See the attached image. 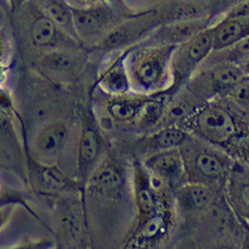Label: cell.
<instances>
[{
  "label": "cell",
  "mask_w": 249,
  "mask_h": 249,
  "mask_svg": "<svg viewBox=\"0 0 249 249\" xmlns=\"http://www.w3.org/2000/svg\"><path fill=\"white\" fill-rule=\"evenodd\" d=\"M155 14L156 12L148 11L134 16L129 15L106 35L98 44L99 48L106 52H115L134 44L138 39L146 37L162 23Z\"/></svg>",
  "instance_id": "cell-6"
},
{
  "label": "cell",
  "mask_w": 249,
  "mask_h": 249,
  "mask_svg": "<svg viewBox=\"0 0 249 249\" xmlns=\"http://www.w3.org/2000/svg\"><path fill=\"white\" fill-rule=\"evenodd\" d=\"M164 109L161 100L149 96L147 101L142 104L134 121L143 128L153 127L163 119Z\"/></svg>",
  "instance_id": "cell-22"
},
{
  "label": "cell",
  "mask_w": 249,
  "mask_h": 249,
  "mask_svg": "<svg viewBox=\"0 0 249 249\" xmlns=\"http://www.w3.org/2000/svg\"><path fill=\"white\" fill-rule=\"evenodd\" d=\"M2 201H1V199H0V203H1ZM1 205H3V204H0V206H1Z\"/></svg>",
  "instance_id": "cell-32"
},
{
  "label": "cell",
  "mask_w": 249,
  "mask_h": 249,
  "mask_svg": "<svg viewBox=\"0 0 249 249\" xmlns=\"http://www.w3.org/2000/svg\"><path fill=\"white\" fill-rule=\"evenodd\" d=\"M245 77V71L239 64L227 61L213 65L204 73L202 79L213 93L228 94Z\"/></svg>",
  "instance_id": "cell-11"
},
{
  "label": "cell",
  "mask_w": 249,
  "mask_h": 249,
  "mask_svg": "<svg viewBox=\"0 0 249 249\" xmlns=\"http://www.w3.org/2000/svg\"><path fill=\"white\" fill-rule=\"evenodd\" d=\"M16 10L21 11L27 37L36 48L46 53L54 50H74L82 44L62 31L33 0H26Z\"/></svg>",
  "instance_id": "cell-2"
},
{
  "label": "cell",
  "mask_w": 249,
  "mask_h": 249,
  "mask_svg": "<svg viewBox=\"0 0 249 249\" xmlns=\"http://www.w3.org/2000/svg\"><path fill=\"white\" fill-rule=\"evenodd\" d=\"M12 107V101L9 93L3 89H0V109H3L5 111L10 112Z\"/></svg>",
  "instance_id": "cell-29"
},
{
  "label": "cell",
  "mask_w": 249,
  "mask_h": 249,
  "mask_svg": "<svg viewBox=\"0 0 249 249\" xmlns=\"http://www.w3.org/2000/svg\"><path fill=\"white\" fill-rule=\"evenodd\" d=\"M37 177L41 185L46 190L59 191L65 188L66 177L59 169L43 165L38 170Z\"/></svg>",
  "instance_id": "cell-24"
},
{
  "label": "cell",
  "mask_w": 249,
  "mask_h": 249,
  "mask_svg": "<svg viewBox=\"0 0 249 249\" xmlns=\"http://www.w3.org/2000/svg\"><path fill=\"white\" fill-rule=\"evenodd\" d=\"M213 52H222L243 42L249 35L248 3L242 2L210 26Z\"/></svg>",
  "instance_id": "cell-7"
},
{
  "label": "cell",
  "mask_w": 249,
  "mask_h": 249,
  "mask_svg": "<svg viewBox=\"0 0 249 249\" xmlns=\"http://www.w3.org/2000/svg\"><path fill=\"white\" fill-rule=\"evenodd\" d=\"M101 153V142L96 131L89 124L83 127L79 141L78 168L82 178L88 176Z\"/></svg>",
  "instance_id": "cell-12"
},
{
  "label": "cell",
  "mask_w": 249,
  "mask_h": 249,
  "mask_svg": "<svg viewBox=\"0 0 249 249\" xmlns=\"http://www.w3.org/2000/svg\"><path fill=\"white\" fill-rule=\"evenodd\" d=\"M89 188L101 196L114 197L120 195L124 186V176L119 165L105 161L96 169L89 179Z\"/></svg>",
  "instance_id": "cell-10"
},
{
  "label": "cell",
  "mask_w": 249,
  "mask_h": 249,
  "mask_svg": "<svg viewBox=\"0 0 249 249\" xmlns=\"http://www.w3.org/2000/svg\"><path fill=\"white\" fill-rule=\"evenodd\" d=\"M193 170L196 171L199 176L217 180L225 173V162L216 153L209 150H199L194 153L192 158Z\"/></svg>",
  "instance_id": "cell-18"
},
{
  "label": "cell",
  "mask_w": 249,
  "mask_h": 249,
  "mask_svg": "<svg viewBox=\"0 0 249 249\" xmlns=\"http://www.w3.org/2000/svg\"><path fill=\"white\" fill-rule=\"evenodd\" d=\"M149 95L133 96L129 94L112 96L106 104V110L112 120L120 123L134 121L140 112L142 104L147 101Z\"/></svg>",
  "instance_id": "cell-16"
},
{
  "label": "cell",
  "mask_w": 249,
  "mask_h": 249,
  "mask_svg": "<svg viewBox=\"0 0 249 249\" xmlns=\"http://www.w3.org/2000/svg\"><path fill=\"white\" fill-rule=\"evenodd\" d=\"M12 213V207L3 204L0 206V230L6 224Z\"/></svg>",
  "instance_id": "cell-30"
},
{
  "label": "cell",
  "mask_w": 249,
  "mask_h": 249,
  "mask_svg": "<svg viewBox=\"0 0 249 249\" xmlns=\"http://www.w3.org/2000/svg\"><path fill=\"white\" fill-rule=\"evenodd\" d=\"M68 141V130L64 124H48L37 136L36 147L45 157L57 156L64 149Z\"/></svg>",
  "instance_id": "cell-13"
},
{
  "label": "cell",
  "mask_w": 249,
  "mask_h": 249,
  "mask_svg": "<svg viewBox=\"0 0 249 249\" xmlns=\"http://www.w3.org/2000/svg\"><path fill=\"white\" fill-rule=\"evenodd\" d=\"M71 15L73 29L80 42L95 45L128 17L104 2L85 9H71Z\"/></svg>",
  "instance_id": "cell-4"
},
{
  "label": "cell",
  "mask_w": 249,
  "mask_h": 249,
  "mask_svg": "<svg viewBox=\"0 0 249 249\" xmlns=\"http://www.w3.org/2000/svg\"><path fill=\"white\" fill-rule=\"evenodd\" d=\"M228 95L233 100V102L238 104L239 106H243L246 108L248 106V78L245 77L240 81L231 90L228 92Z\"/></svg>",
  "instance_id": "cell-25"
},
{
  "label": "cell",
  "mask_w": 249,
  "mask_h": 249,
  "mask_svg": "<svg viewBox=\"0 0 249 249\" xmlns=\"http://www.w3.org/2000/svg\"><path fill=\"white\" fill-rule=\"evenodd\" d=\"M169 220L168 212L162 203H160L152 215L141 221L135 239L140 243H150V242L159 240L168 231L170 224Z\"/></svg>",
  "instance_id": "cell-15"
},
{
  "label": "cell",
  "mask_w": 249,
  "mask_h": 249,
  "mask_svg": "<svg viewBox=\"0 0 249 249\" xmlns=\"http://www.w3.org/2000/svg\"><path fill=\"white\" fill-rule=\"evenodd\" d=\"M6 56H8V42L3 32H0V66H3Z\"/></svg>",
  "instance_id": "cell-28"
},
{
  "label": "cell",
  "mask_w": 249,
  "mask_h": 249,
  "mask_svg": "<svg viewBox=\"0 0 249 249\" xmlns=\"http://www.w3.org/2000/svg\"><path fill=\"white\" fill-rule=\"evenodd\" d=\"M192 126L204 140L217 144L231 142L238 134V124L227 109L209 104L194 114Z\"/></svg>",
  "instance_id": "cell-5"
},
{
  "label": "cell",
  "mask_w": 249,
  "mask_h": 249,
  "mask_svg": "<svg viewBox=\"0 0 249 249\" xmlns=\"http://www.w3.org/2000/svg\"><path fill=\"white\" fill-rule=\"evenodd\" d=\"M71 9H85L103 3L104 0H64ZM105 3V2H104Z\"/></svg>",
  "instance_id": "cell-26"
},
{
  "label": "cell",
  "mask_w": 249,
  "mask_h": 249,
  "mask_svg": "<svg viewBox=\"0 0 249 249\" xmlns=\"http://www.w3.org/2000/svg\"><path fill=\"white\" fill-rule=\"evenodd\" d=\"M213 53L210 26L177 45L171 60V85L178 88L188 82Z\"/></svg>",
  "instance_id": "cell-3"
},
{
  "label": "cell",
  "mask_w": 249,
  "mask_h": 249,
  "mask_svg": "<svg viewBox=\"0 0 249 249\" xmlns=\"http://www.w3.org/2000/svg\"><path fill=\"white\" fill-rule=\"evenodd\" d=\"M144 168L155 176L170 182L177 181L185 171L182 154L179 149L160 150L147 159Z\"/></svg>",
  "instance_id": "cell-8"
},
{
  "label": "cell",
  "mask_w": 249,
  "mask_h": 249,
  "mask_svg": "<svg viewBox=\"0 0 249 249\" xmlns=\"http://www.w3.org/2000/svg\"><path fill=\"white\" fill-rule=\"evenodd\" d=\"M189 140V134L180 127L168 126L154 135V143L160 150L178 149Z\"/></svg>",
  "instance_id": "cell-23"
},
{
  "label": "cell",
  "mask_w": 249,
  "mask_h": 249,
  "mask_svg": "<svg viewBox=\"0 0 249 249\" xmlns=\"http://www.w3.org/2000/svg\"><path fill=\"white\" fill-rule=\"evenodd\" d=\"M26 0H9V2L11 4V8L13 11H15L16 9H18L20 5H22Z\"/></svg>",
  "instance_id": "cell-31"
},
{
  "label": "cell",
  "mask_w": 249,
  "mask_h": 249,
  "mask_svg": "<svg viewBox=\"0 0 249 249\" xmlns=\"http://www.w3.org/2000/svg\"><path fill=\"white\" fill-rule=\"evenodd\" d=\"M60 226L69 238H78L82 228L80 210L74 203L65 202L58 211Z\"/></svg>",
  "instance_id": "cell-21"
},
{
  "label": "cell",
  "mask_w": 249,
  "mask_h": 249,
  "mask_svg": "<svg viewBox=\"0 0 249 249\" xmlns=\"http://www.w3.org/2000/svg\"><path fill=\"white\" fill-rule=\"evenodd\" d=\"M104 2L122 15L129 16V8L124 0H104Z\"/></svg>",
  "instance_id": "cell-27"
},
{
  "label": "cell",
  "mask_w": 249,
  "mask_h": 249,
  "mask_svg": "<svg viewBox=\"0 0 249 249\" xmlns=\"http://www.w3.org/2000/svg\"><path fill=\"white\" fill-rule=\"evenodd\" d=\"M124 54L126 51L122 52L119 56L110 61L100 73L99 85L101 89L111 96L128 94L131 90L128 72L124 65Z\"/></svg>",
  "instance_id": "cell-9"
},
{
  "label": "cell",
  "mask_w": 249,
  "mask_h": 249,
  "mask_svg": "<svg viewBox=\"0 0 249 249\" xmlns=\"http://www.w3.org/2000/svg\"><path fill=\"white\" fill-rule=\"evenodd\" d=\"M73 50H54L46 52L39 60V67L53 74H65L74 71L77 58Z\"/></svg>",
  "instance_id": "cell-19"
},
{
  "label": "cell",
  "mask_w": 249,
  "mask_h": 249,
  "mask_svg": "<svg viewBox=\"0 0 249 249\" xmlns=\"http://www.w3.org/2000/svg\"><path fill=\"white\" fill-rule=\"evenodd\" d=\"M179 201L186 210H202L213 201V192L204 183L185 185L178 193Z\"/></svg>",
  "instance_id": "cell-20"
},
{
  "label": "cell",
  "mask_w": 249,
  "mask_h": 249,
  "mask_svg": "<svg viewBox=\"0 0 249 249\" xmlns=\"http://www.w3.org/2000/svg\"><path fill=\"white\" fill-rule=\"evenodd\" d=\"M176 47L151 43L128 48L124 65L131 89L147 94L164 91L171 85V60Z\"/></svg>",
  "instance_id": "cell-1"
},
{
  "label": "cell",
  "mask_w": 249,
  "mask_h": 249,
  "mask_svg": "<svg viewBox=\"0 0 249 249\" xmlns=\"http://www.w3.org/2000/svg\"><path fill=\"white\" fill-rule=\"evenodd\" d=\"M135 198L140 222L152 215L161 202H159L153 185L150 182L147 171L142 167L135 169Z\"/></svg>",
  "instance_id": "cell-14"
},
{
  "label": "cell",
  "mask_w": 249,
  "mask_h": 249,
  "mask_svg": "<svg viewBox=\"0 0 249 249\" xmlns=\"http://www.w3.org/2000/svg\"><path fill=\"white\" fill-rule=\"evenodd\" d=\"M33 1L62 31H64L69 36L79 41L73 29L71 8L64 0H33Z\"/></svg>",
  "instance_id": "cell-17"
}]
</instances>
